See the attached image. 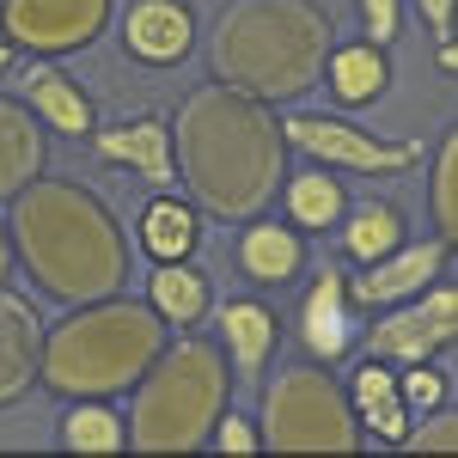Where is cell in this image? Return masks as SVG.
<instances>
[{
	"mask_svg": "<svg viewBox=\"0 0 458 458\" xmlns=\"http://www.w3.org/2000/svg\"><path fill=\"white\" fill-rule=\"evenodd\" d=\"M287 153L293 147L282 135L276 105L245 98L220 80L190 92L183 110H177V129H172L177 183L214 220H257L282 196Z\"/></svg>",
	"mask_w": 458,
	"mask_h": 458,
	"instance_id": "1",
	"label": "cell"
},
{
	"mask_svg": "<svg viewBox=\"0 0 458 458\" xmlns=\"http://www.w3.org/2000/svg\"><path fill=\"white\" fill-rule=\"evenodd\" d=\"M6 239H13V263L31 269V282L49 300H105L123 293L129 282V245L116 214L68 177H31L13 214H6Z\"/></svg>",
	"mask_w": 458,
	"mask_h": 458,
	"instance_id": "2",
	"label": "cell"
},
{
	"mask_svg": "<svg viewBox=\"0 0 458 458\" xmlns=\"http://www.w3.org/2000/svg\"><path fill=\"white\" fill-rule=\"evenodd\" d=\"M324 55L330 19L312 0H233L208 43L220 86L263 105H300L324 80Z\"/></svg>",
	"mask_w": 458,
	"mask_h": 458,
	"instance_id": "3",
	"label": "cell"
},
{
	"mask_svg": "<svg viewBox=\"0 0 458 458\" xmlns=\"http://www.w3.org/2000/svg\"><path fill=\"white\" fill-rule=\"evenodd\" d=\"M172 343V324L135 293L80 300L68 318L43 330L37 386L55 397H116L147 373V360Z\"/></svg>",
	"mask_w": 458,
	"mask_h": 458,
	"instance_id": "4",
	"label": "cell"
},
{
	"mask_svg": "<svg viewBox=\"0 0 458 458\" xmlns=\"http://www.w3.org/2000/svg\"><path fill=\"white\" fill-rule=\"evenodd\" d=\"M129 391H135V403H129V446L135 453H196V446H208L214 422L226 410L233 373H226L220 343L177 330V343L153 354Z\"/></svg>",
	"mask_w": 458,
	"mask_h": 458,
	"instance_id": "5",
	"label": "cell"
},
{
	"mask_svg": "<svg viewBox=\"0 0 458 458\" xmlns=\"http://www.w3.org/2000/svg\"><path fill=\"white\" fill-rule=\"evenodd\" d=\"M257 434L276 453H354V446H367L343 379H330L324 367L276 373L263 386V428Z\"/></svg>",
	"mask_w": 458,
	"mask_h": 458,
	"instance_id": "6",
	"label": "cell"
},
{
	"mask_svg": "<svg viewBox=\"0 0 458 458\" xmlns=\"http://www.w3.org/2000/svg\"><path fill=\"white\" fill-rule=\"evenodd\" d=\"M293 153H306L324 172H354V177H397L422 159L416 141H379L373 129H360L349 116H318V110H293L282 123Z\"/></svg>",
	"mask_w": 458,
	"mask_h": 458,
	"instance_id": "7",
	"label": "cell"
},
{
	"mask_svg": "<svg viewBox=\"0 0 458 458\" xmlns=\"http://www.w3.org/2000/svg\"><path fill=\"white\" fill-rule=\"evenodd\" d=\"M458 330V287L440 276L434 287H422L416 300H397V306H379L373 324H360L367 336V354H379L391 367H410V360H434V354L453 349Z\"/></svg>",
	"mask_w": 458,
	"mask_h": 458,
	"instance_id": "8",
	"label": "cell"
},
{
	"mask_svg": "<svg viewBox=\"0 0 458 458\" xmlns=\"http://www.w3.org/2000/svg\"><path fill=\"white\" fill-rule=\"evenodd\" d=\"M110 25V0H0V37L31 55H73Z\"/></svg>",
	"mask_w": 458,
	"mask_h": 458,
	"instance_id": "9",
	"label": "cell"
},
{
	"mask_svg": "<svg viewBox=\"0 0 458 458\" xmlns=\"http://www.w3.org/2000/svg\"><path fill=\"white\" fill-rule=\"evenodd\" d=\"M446 269H453V239H422V245L403 239L379 263H360V276H349V300L367 306V312H379V306H397V300H416Z\"/></svg>",
	"mask_w": 458,
	"mask_h": 458,
	"instance_id": "10",
	"label": "cell"
},
{
	"mask_svg": "<svg viewBox=\"0 0 458 458\" xmlns=\"http://www.w3.org/2000/svg\"><path fill=\"white\" fill-rule=\"evenodd\" d=\"M360 306L349 300V269L343 263H324L318 269V282L306 287V300H300V343L312 360L324 367H336L343 354L360 343Z\"/></svg>",
	"mask_w": 458,
	"mask_h": 458,
	"instance_id": "11",
	"label": "cell"
},
{
	"mask_svg": "<svg viewBox=\"0 0 458 458\" xmlns=\"http://www.w3.org/2000/svg\"><path fill=\"white\" fill-rule=\"evenodd\" d=\"M92 153L105 165H129V172L153 183V190H177V159H172V123L165 116H135V123H116V129H92L86 135Z\"/></svg>",
	"mask_w": 458,
	"mask_h": 458,
	"instance_id": "12",
	"label": "cell"
},
{
	"mask_svg": "<svg viewBox=\"0 0 458 458\" xmlns=\"http://www.w3.org/2000/svg\"><path fill=\"white\" fill-rule=\"evenodd\" d=\"M37 354H43V318L25 293L0 282V410L37 386Z\"/></svg>",
	"mask_w": 458,
	"mask_h": 458,
	"instance_id": "13",
	"label": "cell"
},
{
	"mask_svg": "<svg viewBox=\"0 0 458 458\" xmlns=\"http://www.w3.org/2000/svg\"><path fill=\"white\" fill-rule=\"evenodd\" d=\"M349 410L354 422H360V434H373L379 446H397L403 440V428L416 422L410 410H403V391H397V367L391 360H379V354H360V367L349 373Z\"/></svg>",
	"mask_w": 458,
	"mask_h": 458,
	"instance_id": "14",
	"label": "cell"
},
{
	"mask_svg": "<svg viewBox=\"0 0 458 458\" xmlns=\"http://www.w3.org/2000/svg\"><path fill=\"white\" fill-rule=\"evenodd\" d=\"M123 43L129 55L147 62V68H172L190 55L196 43V13L183 0H135L129 6V25H123Z\"/></svg>",
	"mask_w": 458,
	"mask_h": 458,
	"instance_id": "15",
	"label": "cell"
},
{
	"mask_svg": "<svg viewBox=\"0 0 458 458\" xmlns=\"http://www.w3.org/2000/svg\"><path fill=\"white\" fill-rule=\"evenodd\" d=\"M239 269H245L250 287H287L300 269H306V233L293 220H245L239 233Z\"/></svg>",
	"mask_w": 458,
	"mask_h": 458,
	"instance_id": "16",
	"label": "cell"
},
{
	"mask_svg": "<svg viewBox=\"0 0 458 458\" xmlns=\"http://www.w3.org/2000/svg\"><path fill=\"white\" fill-rule=\"evenodd\" d=\"M220 354H226V367L239 373V379H263V367H269V354L282 343V324L276 312L263 306V300H226L220 306Z\"/></svg>",
	"mask_w": 458,
	"mask_h": 458,
	"instance_id": "17",
	"label": "cell"
},
{
	"mask_svg": "<svg viewBox=\"0 0 458 458\" xmlns=\"http://www.w3.org/2000/svg\"><path fill=\"white\" fill-rule=\"evenodd\" d=\"M37 172H43V123L25 98L0 92V202H13Z\"/></svg>",
	"mask_w": 458,
	"mask_h": 458,
	"instance_id": "18",
	"label": "cell"
},
{
	"mask_svg": "<svg viewBox=\"0 0 458 458\" xmlns=\"http://www.w3.org/2000/svg\"><path fill=\"white\" fill-rule=\"evenodd\" d=\"M25 105L43 129H55V135H73V141H86L92 129H98V110L92 98L80 92V80L62 68H31V92H25Z\"/></svg>",
	"mask_w": 458,
	"mask_h": 458,
	"instance_id": "19",
	"label": "cell"
},
{
	"mask_svg": "<svg viewBox=\"0 0 458 458\" xmlns=\"http://www.w3.org/2000/svg\"><path fill=\"white\" fill-rule=\"evenodd\" d=\"M196 245H202V208L183 202L177 190H159L141 208V250L153 263H183Z\"/></svg>",
	"mask_w": 458,
	"mask_h": 458,
	"instance_id": "20",
	"label": "cell"
},
{
	"mask_svg": "<svg viewBox=\"0 0 458 458\" xmlns=\"http://www.w3.org/2000/svg\"><path fill=\"white\" fill-rule=\"evenodd\" d=\"M147 306L165 318L172 330H196V324L214 312L208 276H202L190 257H183V263H153V276H147Z\"/></svg>",
	"mask_w": 458,
	"mask_h": 458,
	"instance_id": "21",
	"label": "cell"
},
{
	"mask_svg": "<svg viewBox=\"0 0 458 458\" xmlns=\"http://www.w3.org/2000/svg\"><path fill=\"white\" fill-rule=\"evenodd\" d=\"M324 86H330L343 105H373L391 86L386 43H343V49L330 43V55H324Z\"/></svg>",
	"mask_w": 458,
	"mask_h": 458,
	"instance_id": "22",
	"label": "cell"
},
{
	"mask_svg": "<svg viewBox=\"0 0 458 458\" xmlns=\"http://www.w3.org/2000/svg\"><path fill=\"white\" fill-rule=\"evenodd\" d=\"M282 202H287V220H293L300 233H330V226L349 214V190H343V177H330L324 165H312V172L282 177Z\"/></svg>",
	"mask_w": 458,
	"mask_h": 458,
	"instance_id": "23",
	"label": "cell"
},
{
	"mask_svg": "<svg viewBox=\"0 0 458 458\" xmlns=\"http://www.w3.org/2000/svg\"><path fill=\"white\" fill-rule=\"evenodd\" d=\"M336 226H343V250H349L354 263H379L386 250H397L410 239L403 214L391 208V202H349V214Z\"/></svg>",
	"mask_w": 458,
	"mask_h": 458,
	"instance_id": "24",
	"label": "cell"
},
{
	"mask_svg": "<svg viewBox=\"0 0 458 458\" xmlns=\"http://www.w3.org/2000/svg\"><path fill=\"white\" fill-rule=\"evenodd\" d=\"M55 440L68 453H123L129 446V422L110 410L105 397H73L62 428H55Z\"/></svg>",
	"mask_w": 458,
	"mask_h": 458,
	"instance_id": "25",
	"label": "cell"
},
{
	"mask_svg": "<svg viewBox=\"0 0 458 458\" xmlns=\"http://www.w3.org/2000/svg\"><path fill=\"white\" fill-rule=\"evenodd\" d=\"M397 391H403V410H410V416H428V410L453 403V379H446V367H434V360L397 367Z\"/></svg>",
	"mask_w": 458,
	"mask_h": 458,
	"instance_id": "26",
	"label": "cell"
},
{
	"mask_svg": "<svg viewBox=\"0 0 458 458\" xmlns=\"http://www.w3.org/2000/svg\"><path fill=\"white\" fill-rule=\"evenodd\" d=\"M434 226L440 239H458V135H440L434 153Z\"/></svg>",
	"mask_w": 458,
	"mask_h": 458,
	"instance_id": "27",
	"label": "cell"
},
{
	"mask_svg": "<svg viewBox=\"0 0 458 458\" xmlns=\"http://www.w3.org/2000/svg\"><path fill=\"white\" fill-rule=\"evenodd\" d=\"M397 446H403V453H453V446H458V416H453V403H440V410H428L422 422H410Z\"/></svg>",
	"mask_w": 458,
	"mask_h": 458,
	"instance_id": "28",
	"label": "cell"
},
{
	"mask_svg": "<svg viewBox=\"0 0 458 458\" xmlns=\"http://www.w3.org/2000/svg\"><path fill=\"white\" fill-rule=\"evenodd\" d=\"M208 446H220V453H263V434L245 422V416H233V410H220V422H214Z\"/></svg>",
	"mask_w": 458,
	"mask_h": 458,
	"instance_id": "29",
	"label": "cell"
},
{
	"mask_svg": "<svg viewBox=\"0 0 458 458\" xmlns=\"http://www.w3.org/2000/svg\"><path fill=\"white\" fill-rule=\"evenodd\" d=\"M397 19H403V0H360L367 43H391V37H397Z\"/></svg>",
	"mask_w": 458,
	"mask_h": 458,
	"instance_id": "30",
	"label": "cell"
},
{
	"mask_svg": "<svg viewBox=\"0 0 458 458\" xmlns=\"http://www.w3.org/2000/svg\"><path fill=\"white\" fill-rule=\"evenodd\" d=\"M453 6H458V0H416V13H422V25H428L434 37H440V43L453 37Z\"/></svg>",
	"mask_w": 458,
	"mask_h": 458,
	"instance_id": "31",
	"label": "cell"
},
{
	"mask_svg": "<svg viewBox=\"0 0 458 458\" xmlns=\"http://www.w3.org/2000/svg\"><path fill=\"white\" fill-rule=\"evenodd\" d=\"M13 276V239H6V220H0V282Z\"/></svg>",
	"mask_w": 458,
	"mask_h": 458,
	"instance_id": "32",
	"label": "cell"
}]
</instances>
